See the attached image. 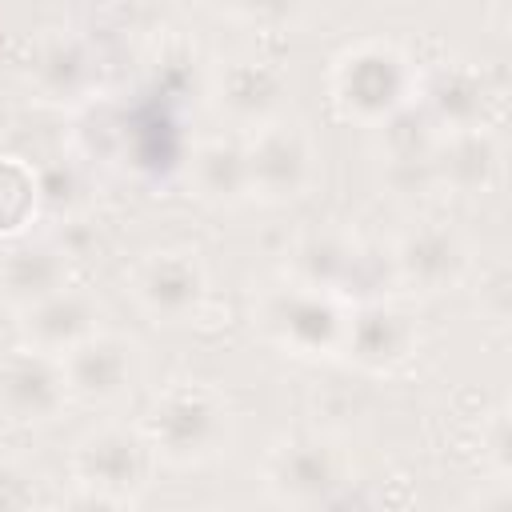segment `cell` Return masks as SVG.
I'll return each instance as SVG.
<instances>
[{"instance_id": "3", "label": "cell", "mask_w": 512, "mask_h": 512, "mask_svg": "<svg viewBox=\"0 0 512 512\" xmlns=\"http://www.w3.org/2000/svg\"><path fill=\"white\" fill-rule=\"evenodd\" d=\"M152 448L140 428L104 424L76 440L72 448V480L76 504L84 508H128L144 496L152 480Z\"/></svg>"}, {"instance_id": "25", "label": "cell", "mask_w": 512, "mask_h": 512, "mask_svg": "<svg viewBox=\"0 0 512 512\" xmlns=\"http://www.w3.org/2000/svg\"><path fill=\"white\" fill-rule=\"evenodd\" d=\"M484 456H488V468L504 480L508 472H512V436H508V412L504 408H496L492 416H488V424H484Z\"/></svg>"}, {"instance_id": "8", "label": "cell", "mask_w": 512, "mask_h": 512, "mask_svg": "<svg viewBox=\"0 0 512 512\" xmlns=\"http://www.w3.org/2000/svg\"><path fill=\"white\" fill-rule=\"evenodd\" d=\"M416 344H420L416 316L404 304H396L392 296L356 300V308H348L340 356H348L360 372L388 376L412 360Z\"/></svg>"}, {"instance_id": "23", "label": "cell", "mask_w": 512, "mask_h": 512, "mask_svg": "<svg viewBox=\"0 0 512 512\" xmlns=\"http://www.w3.org/2000/svg\"><path fill=\"white\" fill-rule=\"evenodd\" d=\"M208 4L248 24H284L296 20L304 8V0H208Z\"/></svg>"}, {"instance_id": "21", "label": "cell", "mask_w": 512, "mask_h": 512, "mask_svg": "<svg viewBox=\"0 0 512 512\" xmlns=\"http://www.w3.org/2000/svg\"><path fill=\"white\" fill-rule=\"evenodd\" d=\"M36 188H40V212L56 220H72L88 208V176L68 160L36 168Z\"/></svg>"}, {"instance_id": "6", "label": "cell", "mask_w": 512, "mask_h": 512, "mask_svg": "<svg viewBox=\"0 0 512 512\" xmlns=\"http://www.w3.org/2000/svg\"><path fill=\"white\" fill-rule=\"evenodd\" d=\"M244 152H248L252 196L268 204H292L308 196V188L316 184V144L308 128L288 116L248 128Z\"/></svg>"}, {"instance_id": "11", "label": "cell", "mask_w": 512, "mask_h": 512, "mask_svg": "<svg viewBox=\"0 0 512 512\" xmlns=\"http://www.w3.org/2000/svg\"><path fill=\"white\" fill-rule=\"evenodd\" d=\"M64 364V380H68V396L108 408L120 404L136 380H140V352L128 336L116 332H92L88 340H80L72 352L60 356Z\"/></svg>"}, {"instance_id": "22", "label": "cell", "mask_w": 512, "mask_h": 512, "mask_svg": "<svg viewBox=\"0 0 512 512\" xmlns=\"http://www.w3.org/2000/svg\"><path fill=\"white\" fill-rule=\"evenodd\" d=\"M380 180L396 200H416V196L440 188L432 156L428 160H380Z\"/></svg>"}, {"instance_id": "24", "label": "cell", "mask_w": 512, "mask_h": 512, "mask_svg": "<svg viewBox=\"0 0 512 512\" xmlns=\"http://www.w3.org/2000/svg\"><path fill=\"white\" fill-rule=\"evenodd\" d=\"M32 504H40L36 476L24 464L0 460V508H32Z\"/></svg>"}, {"instance_id": "13", "label": "cell", "mask_w": 512, "mask_h": 512, "mask_svg": "<svg viewBox=\"0 0 512 512\" xmlns=\"http://www.w3.org/2000/svg\"><path fill=\"white\" fill-rule=\"evenodd\" d=\"M72 276L68 248L44 236H12L0 248V300L20 312L52 292H60Z\"/></svg>"}, {"instance_id": "4", "label": "cell", "mask_w": 512, "mask_h": 512, "mask_svg": "<svg viewBox=\"0 0 512 512\" xmlns=\"http://www.w3.org/2000/svg\"><path fill=\"white\" fill-rule=\"evenodd\" d=\"M256 324L264 340H272L276 348L304 356V360H328V356H340L348 300H340L336 292L288 280L260 296Z\"/></svg>"}, {"instance_id": "9", "label": "cell", "mask_w": 512, "mask_h": 512, "mask_svg": "<svg viewBox=\"0 0 512 512\" xmlns=\"http://www.w3.org/2000/svg\"><path fill=\"white\" fill-rule=\"evenodd\" d=\"M208 96L212 104L240 128H260L276 116H284V96H288V72L256 52H236L224 56L212 76H208Z\"/></svg>"}, {"instance_id": "5", "label": "cell", "mask_w": 512, "mask_h": 512, "mask_svg": "<svg viewBox=\"0 0 512 512\" xmlns=\"http://www.w3.org/2000/svg\"><path fill=\"white\" fill-rule=\"evenodd\" d=\"M352 484V468L344 448L324 436H292L272 448L264 464V488L276 504L288 508H320L336 504Z\"/></svg>"}, {"instance_id": "18", "label": "cell", "mask_w": 512, "mask_h": 512, "mask_svg": "<svg viewBox=\"0 0 512 512\" xmlns=\"http://www.w3.org/2000/svg\"><path fill=\"white\" fill-rule=\"evenodd\" d=\"M188 180H192L196 200L208 204V208H236V204L252 200L244 140L212 136V140L196 144L192 164H188Z\"/></svg>"}, {"instance_id": "15", "label": "cell", "mask_w": 512, "mask_h": 512, "mask_svg": "<svg viewBox=\"0 0 512 512\" xmlns=\"http://www.w3.org/2000/svg\"><path fill=\"white\" fill-rule=\"evenodd\" d=\"M416 104L440 132L488 124V80L464 60H444L428 76H416Z\"/></svg>"}, {"instance_id": "16", "label": "cell", "mask_w": 512, "mask_h": 512, "mask_svg": "<svg viewBox=\"0 0 512 512\" xmlns=\"http://www.w3.org/2000/svg\"><path fill=\"white\" fill-rule=\"evenodd\" d=\"M28 80L48 104H80L96 88V56L76 32H48L28 60Z\"/></svg>"}, {"instance_id": "10", "label": "cell", "mask_w": 512, "mask_h": 512, "mask_svg": "<svg viewBox=\"0 0 512 512\" xmlns=\"http://www.w3.org/2000/svg\"><path fill=\"white\" fill-rule=\"evenodd\" d=\"M392 268H396V284L420 292V296H440L452 292L468 280L472 272V248L468 240L436 220H424L416 228H408L392 248Z\"/></svg>"}, {"instance_id": "2", "label": "cell", "mask_w": 512, "mask_h": 512, "mask_svg": "<svg viewBox=\"0 0 512 512\" xmlns=\"http://www.w3.org/2000/svg\"><path fill=\"white\" fill-rule=\"evenodd\" d=\"M416 68L388 40H360L344 48L332 64V104L344 120L364 128L384 124L392 112L416 100Z\"/></svg>"}, {"instance_id": "7", "label": "cell", "mask_w": 512, "mask_h": 512, "mask_svg": "<svg viewBox=\"0 0 512 512\" xmlns=\"http://www.w3.org/2000/svg\"><path fill=\"white\" fill-rule=\"evenodd\" d=\"M128 288L152 324H192L208 304V272L188 248L148 252L132 268Z\"/></svg>"}, {"instance_id": "14", "label": "cell", "mask_w": 512, "mask_h": 512, "mask_svg": "<svg viewBox=\"0 0 512 512\" xmlns=\"http://www.w3.org/2000/svg\"><path fill=\"white\" fill-rule=\"evenodd\" d=\"M20 316V340L28 348L64 356L72 352L80 340H88L92 332H100V304L92 292L64 284L60 292L28 304L16 312Z\"/></svg>"}, {"instance_id": "1", "label": "cell", "mask_w": 512, "mask_h": 512, "mask_svg": "<svg viewBox=\"0 0 512 512\" xmlns=\"http://www.w3.org/2000/svg\"><path fill=\"white\" fill-rule=\"evenodd\" d=\"M140 432L156 460L172 468H200L228 448L232 412L208 384H168L152 400Z\"/></svg>"}, {"instance_id": "19", "label": "cell", "mask_w": 512, "mask_h": 512, "mask_svg": "<svg viewBox=\"0 0 512 512\" xmlns=\"http://www.w3.org/2000/svg\"><path fill=\"white\" fill-rule=\"evenodd\" d=\"M360 240L340 232V228H316V232H304L292 248H288V280L296 284H308V288H324V292H336L344 300V288H348V276L356 268V256H360Z\"/></svg>"}, {"instance_id": "17", "label": "cell", "mask_w": 512, "mask_h": 512, "mask_svg": "<svg viewBox=\"0 0 512 512\" xmlns=\"http://www.w3.org/2000/svg\"><path fill=\"white\" fill-rule=\"evenodd\" d=\"M432 164H436V184L440 188H452L460 196H480V192L496 188L500 168H504V148H500V140L488 124L456 128V132L440 136Z\"/></svg>"}, {"instance_id": "12", "label": "cell", "mask_w": 512, "mask_h": 512, "mask_svg": "<svg viewBox=\"0 0 512 512\" xmlns=\"http://www.w3.org/2000/svg\"><path fill=\"white\" fill-rule=\"evenodd\" d=\"M68 400L60 356L20 344L0 360V412L16 424H52Z\"/></svg>"}, {"instance_id": "20", "label": "cell", "mask_w": 512, "mask_h": 512, "mask_svg": "<svg viewBox=\"0 0 512 512\" xmlns=\"http://www.w3.org/2000/svg\"><path fill=\"white\" fill-rule=\"evenodd\" d=\"M36 216H40L36 168L16 156H0V240L24 236Z\"/></svg>"}]
</instances>
